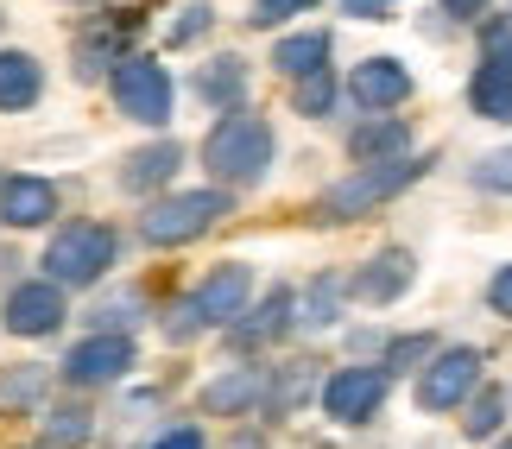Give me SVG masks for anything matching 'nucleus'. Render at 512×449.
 Listing matches in <instances>:
<instances>
[{"label": "nucleus", "instance_id": "f257e3e1", "mask_svg": "<svg viewBox=\"0 0 512 449\" xmlns=\"http://www.w3.org/2000/svg\"><path fill=\"white\" fill-rule=\"evenodd\" d=\"M203 165H209L215 190L260 184L266 165H272V127L260 121V114H247V108H228L222 121L209 127V140H203Z\"/></svg>", "mask_w": 512, "mask_h": 449}, {"label": "nucleus", "instance_id": "f03ea898", "mask_svg": "<svg viewBox=\"0 0 512 449\" xmlns=\"http://www.w3.org/2000/svg\"><path fill=\"white\" fill-rule=\"evenodd\" d=\"M247 304H253V266H241V260H222V266H215L203 285L190 291L184 304L171 310L165 336H171V342H190L196 329H234V323L247 317Z\"/></svg>", "mask_w": 512, "mask_h": 449}, {"label": "nucleus", "instance_id": "7ed1b4c3", "mask_svg": "<svg viewBox=\"0 0 512 449\" xmlns=\"http://www.w3.org/2000/svg\"><path fill=\"white\" fill-rule=\"evenodd\" d=\"M424 165H430V159H418V152H405V159H386V165H354L336 190H323L317 222H361V216H373L380 203H392L399 190L418 184Z\"/></svg>", "mask_w": 512, "mask_h": 449}, {"label": "nucleus", "instance_id": "20e7f679", "mask_svg": "<svg viewBox=\"0 0 512 449\" xmlns=\"http://www.w3.org/2000/svg\"><path fill=\"white\" fill-rule=\"evenodd\" d=\"M114 253H121V241H114L108 222H70L45 247V279L51 285H95L114 266Z\"/></svg>", "mask_w": 512, "mask_h": 449}, {"label": "nucleus", "instance_id": "39448f33", "mask_svg": "<svg viewBox=\"0 0 512 449\" xmlns=\"http://www.w3.org/2000/svg\"><path fill=\"white\" fill-rule=\"evenodd\" d=\"M228 216V190H177V197H159L140 216V234L152 247H184L196 234H209Z\"/></svg>", "mask_w": 512, "mask_h": 449}, {"label": "nucleus", "instance_id": "423d86ee", "mask_svg": "<svg viewBox=\"0 0 512 449\" xmlns=\"http://www.w3.org/2000/svg\"><path fill=\"white\" fill-rule=\"evenodd\" d=\"M108 89H114V108H121L127 121H140V127L171 121V76H165V64H152V57H121L114 76H108Z\"/></svg>", "mask_w": 512, "mask_h": 449}, {"label": "nucleus", "instance_id": "0eeeda50", "mask_svg": "<svg viewBox=\"0 0 512 449\" xmlns=\"http://www.w3.org/2000/svg\"><path fill=\"white\" fill-rule=\"evenodd\" d=\"M481 348H443V355L424 361L418 374V405L424 412H456V405H468V393L481 386Z\"/></svg>", "mask_w": 512, "mask_h": 449}, {"label": "nucleus", "instance_id": "6e6552de", "mask_svg": "<svg viewBox=\"0 0 512 449\" xmlns=\"http://www.w3.org/2000/svg\"><path fill=\"white\" fill-rule=\"evenodd\" d=\"M133 361H140L133 336H121V329H102V336L76 342L70 355H64V380H70V386H114Z\"/></svg>", "mask_w": 512, "mask_h": 449}, {"label": "nucleus", "instance_id": "1a4fd4ad", "mask_svg": "<svg viewBox=\"0 0 512 449\" xmlns=\"http://www.w3.org/2000/svg\"><path fill=\"white\" fill-rule=\"evenodd\" d=\"M386 367H336V374L323 380V412L336 424H367L373 412H380L386 399Z\"/></svg>", "mask_w": 512, "mask_h": 449}, {"label": "nucleus", "instance_id": "9d476101", "mask_svg": "<svg viewBox=\"0 0 512 449\" xmlns=\"http://www.w3.org/2000/svg\"><path fill=\"white\" fill-rule=\"evenodd\" d=\"M468 102L481 121H512V26L487 32V64L468 83Z\"/></svg>", "mask_w": 512, "mask_h": 449}, {"label": "nucleus", "instance_id": "9b49d317", "mask_svg": "<svg viewBox=\"0 0 512 449\" xmlns=\"http://www.w3.org/2000/svg\"><path fill=\"white\" fill-rule=\"evenodd\" d=\"M64 285H51V279H26V285H13L7 291V310H0V323L13 329V336H57L64 329Z\"/></svg>", "mask_w": 512, "mask_h": 449}, {"label": "nucleus", "instance_id": "f8f14e48", "mask_svg": "<svg viewBox=\"0 0 512 449\" xmlns=\"http://www.w3.org/2000/svg\"><path fill=\"white\" fill-rule=\"evenodd\" d=\"M348 95H354V102H361L367 114H386V108L411 102V76H405L399 57H367V64H354Z\"/></svg>", "mask_w": 512, "mask_h": 449}, {"label": "nucleus", "instance_id": "ddd939ff", "mask_svg": "<svg viewBox=\"0 0 512 449\" xmlns=\"http://www.w3.org/2000/svg\"><path fill=\"white\" fill-rule=\"evenodd\" d=\"M411 279H418V260H411L405 247H386V253H373V260L354 272V298L361 304H399Z\"/></svg>", "mask_w": 512, "mask_h": 449}, {"label": "nucleus", "instance_id": "4468645a", "mask_svg": "<svg viewBox=\"0 0 512 449\" xmlns=\"http://www.w3.org/2000/svg\"><path fill=\"white\" fill-rule=\"evenodd\" d=\"M57 216V184L51 178H7L0 184V222L7 228H45Z\"/></svg>", "mask_w": 512, "mask_h": 449}, {"label": "nucleus", "instance_id": "2eb2a0df", "mask_svg": "<svg viewBox=\"0 0 512 449\" xmlns=\"http://www.w3.org/2000/svg\"><path fill=\"white\" fill-rule=\"evenodd\" d=\"M260 399H266V367H228L203 386V412L215 418H247Z\"/></svg>", "mask_w": 512, "mask_h": 449}, {"label": "nucleus", "instance_id": "dca6fc26", "mask_svg": "<svg viewBox=\"0 0 512 449\" xmlns=\"http://www.w3.org/2000/svg\"><path fill=\"white\" fill-rule=\"evenodd\" d=\"M405 152H411L405 121H386V114H373V121H361L348 133V159L354 165H386V159H405Z\"/></svg>", "mask_w": 512, "mask_h": 449}, {"label": "nucleus", "instance_id": "f3484780", "mask_svg": "<svg viewBox=\"0 0 512 449\" xmlns=\"http://www.w3.org/2000/svg\"><path fill=\"white\" fill-rule=\"evenodd\" d=\"M45 95V70L26 51H0V114H19Z\"/></svg>", "mask_w": 512, "mask_h": 449}, {"label": "nucleus", "instance_id": "a211bd4d", "mask_svg": "<svg viewBox=\"0 0 512 449\" xmlns=\"http://www.w3.org/2000/svg\"><path fill=\"white\" fill-rule=\"evenodd\" d=\"M272 70L279 76H317V70H329V32H291V38H279V51H272Z\"/></svg>", "mask_w": 512, "mask_h": 449}, {"label": "nucleus", "instance_id": "6ab92c4d", "mask_svg": "<svg viewBox=\"0 0 512 449\" xmlns=\"http://www.w3.org/2000/svg\"><path fill=\"white\" fill-rule=\"evenodd\" d=\"M177 165H184V146H171V140L140 146V152L127 159V171H121V184H127V190H159V184H171Z\"/></svg>", "mask_w": 512, "mask_h": 449}, {"label": "nucleus", "instance_id": "aec40b11", "mask_svg": "<svg viewBox=\"0 0 512 449\" xmlns=\"http://www.w3.org/2000/svg\"><path fill=\"white\" fill-rule=\"evenodd\" d=\"M291 310H298V298H291V291H272L260 310H247V317L234 323V342H241V348H260V342H272V336H285Z\"/></svg>", "mask_w": 512, "mask_h": 449}, {"label": "nucleus", "instance_id": "412c9836", "mask_svg": "<svg viewBox=\"0 0 512 449\" xmlns=\"http://www.w3.org/2000/svg\"><path fill=\"white\" fill-rule=\"evenodd\" d=\"M241 89H247L241 57H215V64H203V76H196V95H203V102H222V108L241 102Z\"/></svg>", "mask_w": 512, "mask_h": 449}, {"label": "nucleus", "instance_id": "4be33fe9", "mask_svg": "<svg viewBox=\"0 0 512 449\" xmlns=\"http://www.w3.org/2000/svg\"><path fill=\"white\" fill-rule=\"evenodd\" d=\"M329 108H336V70H317V76H298V83H291V114L323 121Z\"/></svg>", "mask_w": 512, "mask_h": 449}, {"label": "nucleus", "instance_id": "5701e85b", "mask_svg": "<svg viewBox=\"0 0 512 449\" xmlns=\"http://www.w3.org/2000/svg\"><path fill=\"white\" fill-rule=\"evenodd\" d=\"M500 424H506V393H500V386H487V393H468V418H462L468 437L481 443V437H494Z\"/></svg>", "mask_w": 512, "mask_h": 449}, {"label": "nucleus", "instance_id": "b1692460", "mask_svg": "<svg viewBox=\"0 0 512 449\" xmlns=\"http://www.w3.org/2000/svg\"><path fill=\"white\" fill-rule=\"evenodd\" d=\"M83 437H89V412L83 405H57L51 424H45V449H76Z\"/></svg>", "mask_w": 512, "mask_h": 449}, {"label": "nucleus", "instance_id": "393cba45", "mask_svg": "<svg viewBox=\"0 0 512 449\" xmlns=\"http://www.w3.org/2000/svg\"><path fill=\"white\" fill-rule=\"evenodd\" d=\"M430 355H437V342H430V336H399V342L386 348L380 367H386V380H392V374H405V367H418V361H430Z\"/></svg>", "mask_w": 512, "mask_h": 449}, {"label": "nucleus", "instance_id": "a878e982", "mask_svg": "<svg viewBox=\"0 0 512 449\" xmlns=\"http://www.w3.org/2000/svg\"><path fill=\"white\" fill-rule=\"evenodd\" d=\"M304 393H310V361H291V374H279V386H272V405H279V412H298Z\"/></svg>", "mask_w": 512, "mask_h": 449}, {"label": "nucleus", "instance_id": "bb28decb", "mask_svg": "<svg viewBox=\"0 0 512 449\" xmlns=\"http://www.w3.org/2000/svg\"><path fill=\"white\" fill-rule=\"evenodd\" d=\"M475 184H481V190H500V197H512V146L487 152L481 171H475Z\"/></svg>", "mask_w": 512, "mask_h": 449}, {"label": "nucleus", "instance_id": "cd10ccee", "mask_svg": "<svg viewBox=\"0 0 512 449\" xmlns=\"http://www.w3.org/2000/svg\"><path fill=\"white\" fill-rule=\"evenodd\" d=\"M304 7H317V0H253V13H247V19H253V26L266 32V26H279V19L304 13Z\"/></svg>", "mask_w": 512, "mask_h": 449}, {"label": "nucleus", "instance_id": "c85d7f7f", "mask_svg": "<svg viewBox=\"0 0 512 449\" xmlns=\"http://www.w3.org/2000/svg\"><path fill=\"white\" fill-rule=\"evenodd\" d=\"M38 386H45V374H32V367H26V374H7V380H0V405H26V399H38Z\"/></svg>", "mask_w": 512, "mask_h": 449}, {"label": "nucleus", "instance_id": "c756f323", "mask_svg": "<svg viewBox=\"0 0 512 449\" xmlns=\"http://www.w3.org/2000/svg\"><path fill=\"white\" fill-rule=\"evenodd\" d=\"M203 32H209V7H184V19H171V45H190Z\"/></svg>", "mask_w": 512, "mask_h": 449}, {"label": "nucleus", "instance_id": "7c9ffc66", "mask_svg": "<svg viewBox=\"0 0 512 449\" xmlns=\"http://www.w3.org/2000/svg\"><path fill=\"white\" fill-rule=\"evenodd\" d=\"M487 304H494L500 317H512V266H500L494 279H487Z\"/></svg>", "mask_w": 512, "mask_h": 449}, {"label": "nucleus", "instance_id": "2f4dec72", "mask_svg": "<svg viewBox=\"0 0 512 449\" xmlns=\"http://www.w3.org/2000/svg\"><path fill=\"white\" fill-rule=\"evenodd\" d=\"M152 449H203V431H196V424H177V431H165Z\"/></svg>", "mask_w": 512, "mask_h": 449}, {"label": "nucleus", "instance_id": "473e14b6", "mask_svg": "<svg viewBox=\"0 0 512 449\" xmlns=\"http://www.w3.org/2000/svg\"><path fill=\"white\" fill-rule=\"evenodd\" d=\"M399 0H342V13H354V19H386Z\"/></svg>", "mask_w": 512, "mask_h": 449}, {"label": "nucleus", "instance_id": "72a5a7b5", "mask_svg": "<svg viewBox=\"0 0 512 449\" xmlns=\"http://www.w3.org/2000/svg\"><path fill=\"white\" fill-rule=\"evenodd\" d=\"M329 298H336V285L323 279L317 291H310V317H304V323H329Z\"/></svg>", "mask_w": 512, "mask_h": 449}, {"label": "nucleus", "instance_id": "f704fd0d", "mask_svg": "<svg viewBox=\"0 0 512 449\" xmlns=\"http://www.w3.org/2000/svg\"><path fill=\"white\" fill-rule=\"evenodd\" d=\"M443 7L456 13V19H475V13H487V0H443Z\"/></svg>", "mask_w": 512, "mask_h": 449}, {"label": "nucleus", "instance_id": "c9c22d12", "mask_svg": "<svg viewBox=\"0 0 512 449\" xmlns=\"http://www.w3.org/2000/svg\"><path fill=\"white\" fill-rule=\"evenodd\" d=\"M228 449H266V443L260 437H241V443H228Z\"/></svg>", "mask_w": 512, "mask_h": 449}, {"label": "nucleus", "instance_id": "e433bc0d", "mask_svg": "<svg viewBox=\"0 0 512 449\" xmlns=\"http://www.w3.org/2000/svg\"><path fill=\"white\" fill-rule=\"evenodd\" d=\"M500 449H512V443H500Z\"/></svg>", "mask_w": 512, "mask_h": 449}]
</instances>
